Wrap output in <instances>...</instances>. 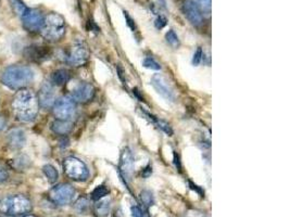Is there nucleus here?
Masks as SVG:
<instances>
[{
	"label": "nucleus",
	"instance_id": "nucleus-1",
	"mask_svg": "<svg viewBox=\"0 0 290 217\" xmlns=\"http://www.w3.org/2000/svg\"><path fill=\"white\" fill-rule=\"evenodd\" d=\"M12 110L17 121L23 123L33 122L38 114L40 103L35 92L31 89H20L12 100Z\"/></svg>",
	"mask_w": 290,
	"mask_h": 217
},
{
	"label": "nucleus",
	"instance_id": "nucleus-2",
	"mask_svg": "<svg viewBox=\"0 0 290 217\" xmlns=\"http://www.w3.org/2000/svg\"><path fill=\"white\" fill-rule=\"evenodd\" d=\"M34 71L26 65H11L8 67L2 74V83L6 87L20 90L26 88V86L34 80Z\"/></svg>",
	"mask_w": 290,
	"mask_h": 217
},
{
	"label": "nucleus",
	"instance_id": "nucleus-3",
	"mask_svg": "<svg viewBox=\"0 0 290 217\" xmlns=\"http://www.w3.org/2000/svg\"><path fill=\"white\" fill-rule=\"evenodd\" d=\"M32 202L23 194L5 196L0 200V213L7 216H21L32 211Z\"/></svg>",
	"mask_w": 290,
	"mask_h": 217
},
{
	"label": "nucleus",
	"instance_id": "nucleus-4",
	"mask_svg": "<svg viewBox=\"0 0 290 217\" xmlns=\"http://www.w3.org/2000/svg\"><path fill=\"white\" fill-rule=\"evenodd\" d=\"M42 36L49 42H58L65 34L64 18L58 13H49L45 16L41 30Z\"/></svg>",
	"mask_w": 290,
	"mask_h": 217
},
{
	"label": "nucleus",
	"instance_id": "nucleus-5",
	"mask_svg": "<svg viewBox=\"0 0 290 217\" xmlns=\"http://www.w3.org/2000/svg\"><path fill=\"white\" fill-rule=\"evenodd\" d=\"M64 173L72 181L85 182L89 177V169L82 160L75 156H69L63 161Z\"/></svg>",
	"mask_w": 290,
	"mask_h": 217
},
{
	"label": "nucleus",
	"instance_id": "nucleus-6",
	"mask_svg": "<svg viewBox=\"0 0 290 217\" xmlns=\"http://www.w3.org/2000/svg\"><path fill=\"white\" fill-rule=\"evenodd\" d=\"M75 195V189L70 184H60L49 191V199L57 205L70 204Z\"/></svg>",
	"mask_w": 290,
	"mask_h": 217
},
{
	"label": "nucleus",
	"instance_id": "nucleus-7",
	"mask_svg": "<svg viewBox=\"0 0 290 217\" xmlns=\"http://www.w3.org/2000/svg\"><path fill=\"white\" fill-rule=\"evenodd\" d=\"M54 117L61 121H69L75 113V102L69 97H61L52 106Z\"/></svg>",
	"mask_w": 290,
	"mask_h": 217
},
{
	"label": "nucleus",
	"instance_id": "nucleus-8",
	"mask_svg": "<svg viewBox=\"0 0 290 217\" xmlns=\"http://www.w3.org/2000/svg\"><path fill=\"white\" fill-rule=\"evenodd\" d=\"M23 27L27 32L35 33L42 30L45 16L37 9L27 8L26 11L21 16Z\"/></svg>",
	"mask_w": 290,
	"mask_h": 217
},
{
	"label": "nucleus",
	"instance_id": "nucleus-9",
	"mask_svg": "<svg viewBox=\"0 0 290 217\" xmlns=\"http://www.w3.org/2000/svg\"><path fill=\"white\" fill-rule=\"evenodd\" d=\"M88 55L87 47L82 43H76L70 48L67 54V62L72 67H82L87 62Z\"/></svg>",
	"mask_w": 290,
	"mask_h": 217
},
{
	"label": "nucleus",
	"instance_id": "nucleus-10",
	"mask_svg": "<svg viewBox=\"0 0 290 217\" xmlns=\"http://www.w3.org/2000/svg\"><path fill=\"white\" fill-rule=\"evenodd\" d=\"M151 85L153 88L158 91L159 95H161L168 101H175L176 97L175 93L170 86V84L166 81V78L161 74H156L151 78Z\"/></svg>",
	"mask_w": 290,
	"mask_h": 217
},
{
	"label": "nucleus",
	"instance_id": "nucleus-11",
	"mask_svg": "<svg viewBox=\"0 0 290 217\" xmlns=\"http://www.w3.org/2000/svg\"><path fill=\"white\" fill-rule=\"evenodd\" d=\"M134 172V156L128 148L123 149L120 157V173L125 181H130Z\"/></svg>",
	"mask_w": 290,
	"mask_h": 217
},
{
	"label": "nucleus",
	"instance_id": "nucleus-12",
	"mask_svg": "<svg viewBox=\"0 0 290 217\" xmlns=\"http://www.w3.org/2000/svg\"><path fill=\"white\" fill-rule=\"evenodd\" d=\"M95 96V88L91 84L81 83L79 86L72 91V100L79 103L89 102Z\"/></svg>",
	"mask_w": 290,
	"mask_h": 217
},
{
	"label": "nucleus",
	"instance_id": "nucleus-13",
	"mask_svg": "<svg viewBox=\"0 0 290 217\" xmlns=\"http://www.w3.org/2000/svg\"><path fill=\"white\" fill-rule=\"evenodd\" d=\"M183 10L191 24L197 26L203 22V16L200 9L192 0H186L183 6Z\"/></svg>",
	"mask_w": 290,
	"mask_h": 217
},
{
	"label": "nucleus",
	"instance_id": "nucleus-14",
	"mask_svg": "<svg viewBox=\"0 0 290 217\" xmlns=\"http://www.w3.org/2000/svg\"><path fill=\"white\" fill-rule=\"evenodd\" d=\"M37 99H38V103L40 106L45 108V109H49L52 108L53 103L55 101V95H54V90L52 85L49 83H45L40 92L38 96H37Z\"/></svg>",
	"mask_w": 290,
	"mask_h": 217
},
{
	"label": "nucleus",
	"instance_id": "nucleus-15",
	"mask_svg": "<svg viewBox=\"0 0 290 217\" xmlns=\"http://www.w3.org/2000/svg\"><path fill=\"white\" fill-rule=\"evenodd\" d=\"M7 143L9 147L14 150L23 148L26 143V135L24 130L21 128H12L7 135Z\"/></svg>",
	"mask_w": 290,
	"mask_h": 217
},
{
	"label": "nucleus",
	"instance_id": "nucleus-16",
	"mask_svg": "<svg viewBox=\"0 0 290 217\" xmlns=\"http://www.w3.org/2000/svg\"><path fill=\"white\" fill-rule=\"evenodd\" d=\"M27 58H30L33 61H42L48 58L49 52L46 47H29L25 51Z\"/></svg>",
	"mask_w": 290,
	"mask_h": 217
},
{
	"label": "nucleus",
	"instance_id": "nucleus-17",
	"mask_svg": "<svg viewBox=\"0 0 290 217\" xmlns=\"http://www.w3.org/2000/svg\"><path fill=\"white\" fill-rule=\"evenodd\" d=\"M73 128V124L70 121H61V120H55L51 124V130L54 134L57 135H68L71 133Z\"/></svg>",
	"mask_w": 290,
	"mask_h": 217
},
{
	"label": "nucleus",
	"instance_id": "nucleus-18",
	"mask_svg": "<svg viewBox=\"0 0 290 217\" xmlns=\"http://www.w3.org/2000/svg\"><path fill=\"white\" fill-rule=\"evenodd\" d=\"M70 72L64 69L57 70L52 74V83L57 85V86H63V85H65L70 81Z\"/></svg>",
	"mask_w": 290,
	"mask_h": 217
},
{
	"label": "nucleus",
	"instance_id": "nucleus-19",
	"mask_svg": "<svg viewBox=\"0 0 290 217\" xmlns=\"http://www.w3.org/2000/svg\"><path fill=\"white\" fill-rule=\"evenodd\" d=\"M30 159L26 155H18L15 159L11 160V167L14 168L15 171H23L30 166Z\"/></svg>",
	"mask_w": 290,
	"mask_h": 217
},
{
	"label": "nucleus",
	"instance_id": "nucleus-20",
	"mask_svg": "<svg viewBox=\"0 0 290 217\" xmlns=\"http://www.w3.org/2000/svg\"><path fill=\"white\" fill-rule=\"evenodd\" d=\"M43 172H44L45 176L47 177V179H48V182L50 184H54L55 182L58 181L59 174H58V171L55 169L54 166H52L50 164H47L43 167Z\"/></svg>",
	"mask_w": 290,
	"mask_h": 217
},
{
	"label": "nucleus",
	"instance_id": "nucleus-21",
	"mask_svg": "<svg viewBox=\"0 0 290 217\" xmlns=\"http://www.w3.org/2000/svg\"><path fill=\"white\" fill-rule=\"evenodd\" d=\"M108 193H109V189L106 186H98L96 189L91 192V199L95 201H99L102 199V198L108 195Z\"/></svg>",
	"mask_w": 290,
	"mask_h": 217
},
{
	"label": "nucleus",
	"instance_id": "nucleus-22",
	"mask_svg": "<svg viewBox=\"0 0 290 217\" xmlns=\"http://www.w3.org/2000/svg\"><path fill=\"white\" fill-rule=\"evenodd\" d=\"M96 212L99 216H106L109 212H110V202L107 200L104 201H99L96 206Z\"/></svg>",
	"mask_w": 290,
	"mask_h": 217
},
{
	"label": "nucleus",
	"instance_id": "nucleus-23",
	"mask_svg": "<svg viewBox=\"0 0 290 217\" xmlns=\"http://www.w3.org/2000/svg\"><path fill=\"white\" fill-rule=\"evenodd\" d=\"M140 200H142L143 204L146 205L147 207L153 205L154 203V199H153V194L151 191L149 190H144L140 192Z\"/></svg>",
	"mask_w": 290,
	"mask_h": 217
},
{
	"label": "nucleus",
	"instance_id": "nucleus-24",
	"mask_svg": "<svg viewBox=\"0 0 290 217\" xmlns=\"http://www.w3.org/2000/svg\"><path fill=\"white\" fill-rule=\"evenodd\" d=\"M10 4H11L13 11L20 16H22V14L26 11V9H27V7L21 2V0H10Z\"/></svg>",
	"mask_w": 290,
	"mask_h": 217
},
{
	"label": "nucleus",
	"instance_id": "nucleus-25",
	"mask_svg": "<svg viewBox=\"0 0 290 217\" xmlns=\"http://www.w3.org/2000/svg\"><path fill=\"white\" fill-rule=\"evenodd\" d=\"M143 65L149 70H153V71L161 70V65L159 64L153 58H151V56H147V58H145L143 61Z\"/></svg>",
	"mask_w": 290,
	"mask_h": 217
},
{
	"label": "nucleus",
	"instance_id": "nucleus-26",
	"mask_svg": "<svg viewBox=\"0 0 290 217\" xmlns=\"http://www.w3.org/2000/svg\"><path fill=\"white\" fill-rule=\"evenodd\" d=\"M74 207H75V210L79 213H81V214L85 213L89 209V202H88L86 198H80V199L76 201L75 205H74Z\"/></svg>",
	"mask_w": 290,
	"mask_h": 217
},
{
	"label": "nucleus",
	"instance_id": "nucleus-27",
	"mask_svg": "<svg viewBox=\"0 0 290 217\" xmlns=\"http://www.w3.org/2000/svg\"><path fill=\"white\" fill-rule=\"evenodd\" d=\"M165 40L167 42L168 45H171L172 47H177L180 45V40H179V36L176 35V33L171 30V31H168L166 34H165Z\"/></svg>",
	"mask_w": 290,
	"mask_h": 217
},
{
	"label": "nucleus",
	"instance_id": "nucleus-28",
	"mask_svg": "<svg viewBox=\"0 0 290 217\" xmlns=\"http://www.w3.org/2000/svg\"><path fill=\"white\" fill-rule=\"evenodd\" d=\"M211 0H197V6L199 7L201 12H205V13H210L211 11Z\"/></svg>",
	"mask_w": 290,
	"mask_h": 217
},
{
	"label": "nucleus",
	"instance_id": "nucleus-29",
	"mask_svg": "<svg viewBox=\"0 0 290 217\" xmlns=\"http://www.w3.org/2000/svg\"><path fill=\"white\" fill-rule=\"evenodd\" d=\"M202 56H203L202 49H201V48H198V49H197V51L195 52V54H194V58H192V64L195 65V67H198V65L201 63V61H202Z\"/></svg>",
	"mask_w": 290,
	"mask_h": 217
},
{
	"label": "nucleus",
	"instance_id": "nucleus-30",
	"mask_svg": "<svg viewBox=\"0 0 290 217\" xmlns=\"http://www.w3.org/2000/svg\"><path fill=\"white\" fill-rule=\"evenodd\" d=\"M9 178V172H8V168L0 163V183H4L6 181H8Z\"/></svg>",
	"mask_w": 290,
	"mask_h": 217
},
{
	"label": "nucleus",
	"instance_id": "nucleus-31",
	"mask_svg": "<svg viewBox=\"0 0 290 217\" xmlns=\"http://www.w3.org/2000/svg\"><path fill=\"white\" fill-rule=\"evenodd\" d=\"M130 212H132L133 217H146L144 211L142 210V207H139L137 205L130 207Z\"/></svg>",
	"mask_w": 290,
	"mask_h": 217
},
{
	"label": "nucleus",
	"instance_id": "nucleus-32",
	"mask_svg": "<svg viewBox=\"0 0 290 217\" xmlns=\"http://www.w3.org/2000/svg\"><path fill=\"white\" fill-rule=\"evenodd\" d=\"M124 16H125V18H126L127 25L129 26L130 30H132L133 32H136V25H135V21L133 20V18H132V17H130V16L128 15V13H127L126 11H124Z\"/></svg>",
	"mask_w": 290,
	"mask_h": 217
},
{
	"label": "nucleus",
	"instance_id": "nucleus-33",
	"mask_svg": "<svg viewBox=\"0 0 290 217\" xmlns=\"http://www.w3.org/2000/svg\"><path fill=\"white\" fill-rule=\"evenodd\" d=\"M154 25H156L157 28H159V30H161V28H163V27L166 25V18H165L164 16L160 15V16H159V17L157 18V20H156Z\"/></svg>",
	"mask_w": 290,
	"mask_h": 217
},
{
	"label": "nucleus",
	"instance_id": "nucleus-34",
	"mask_svg": "<svg viewBox=\"0 0 290 217\" xmlns=\"http://www.w3.org/2000/svg\"><path fill=\"white\" fill-rule=\"evenodd\" d=\"M189 186H190V188H191L192 190L197 191V192L200 194V196H204V191L201 189V188H199L197 185H195V184H192L191 182H189Z\"/></svg>",
	"mask_w": 290,
	"mask_h": 217
},
{
	"label": "nucleus",
	"instance_id": "nucleus-35",
	"mask_svg": "<svg viewBox=\"0 0 290 217\" xmlns=\"http://www.w3.org/2000/svg\"><path fill=\"white\" fill-rule=\"evenodd\" d=\"M151 173H152V169H151V167H150V165H148L144 171L142 172V175H143V177H149L151 175Z\"/></svg>",
	"mask_w": 290,
	"mask_h": 217
},
{
	"label": "nucleus",
	"instance_id": "nucleus-36",
	"mask_svg": "<svg viewBox=\"0 0 290 217\" xmlns=\"http://www.w3.org/2000/svg\"><path fill=\"white\" fill-rule=\"evenodd\" d=\"M6 124H7V120H6V117H5V116H3V115H0V131H2V130L5 128Z\"/></svg>",
	"mask_w": 290,
	"mask_h": 217
},
{
	"label": "nucleus",
	"instance_id": "nucleus-37",
	"mask_svg": "<svg viewBox=\"0 0 290 217\" xmlns=\"http://www.w3.org/2000/svg\"><path fill=\"white\" fill-rule=\"evenodd\" d=\"M174 161H175V165L176 167L181 169V162H180V157H179V154H176V152H174Z\"/></svg>",
	"mask_w": 290,
	"mask_h": 217
},
{
	"label": "nucleus",
	"instance_id": "nucleus-38",
	"mask_svg": "<svg viewBox=\"0 0 290 217\" xmlns=\"http://www.w3.org/2000/svg\"><path fill=\"white\" fill-rule=\"evenodd\" d=\"M20 217H37V216H35V215H33V214H24V215H21Z\"/></svg>",
	"mask_w": 290,
	"mask_h": 217
},
{
	"label": "nucleus",
	"instance_id": "nucleus-39",
	"mask_svg": "<svg viewBox=\"0 0 290 217\" xmlns=\"http://www.w3.org/2000/svg\"><path fill=\"white\" fill-rule=\"evenodd\" d=\"M0 217H3V216H0Z\"/></svg>",
	"mask_w": 290,
	"mask_h": 217
}]
</instances>
